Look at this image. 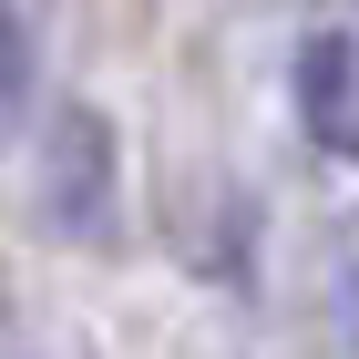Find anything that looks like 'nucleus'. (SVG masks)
I'll use <instances>...</instances> for the list:
<instances>
[{"label": "nucleus", "mask_w": 359, "mask_h": 359, "mask_svg": "<svg viewBox=\"0 0 359 359\" xmlns=\"http://www.w3.org/2000/svg\"><path fill=\"white\" fill-rule=\"evenodd\" d=\"M41 205H52V226H103V205H113V154H103V113L93 103H72L52 123V154H41Z\"/></svg>", "instance_id": "f257e3e1"}, {"label": "nucleus", "mask_w": 359, "mask_h": 359, "mask_svg": "<svg viewBox=\"0 0 359 359\" xmlns=\"http://www.w3.org/2000/svg\"><path fill=\"white\" fill-rule=\"evenodd\" d=\"M298 123L359 165V31H308L298 41Z\"/></svg>", "instance_id": "f03ea898"}]
</instances>
